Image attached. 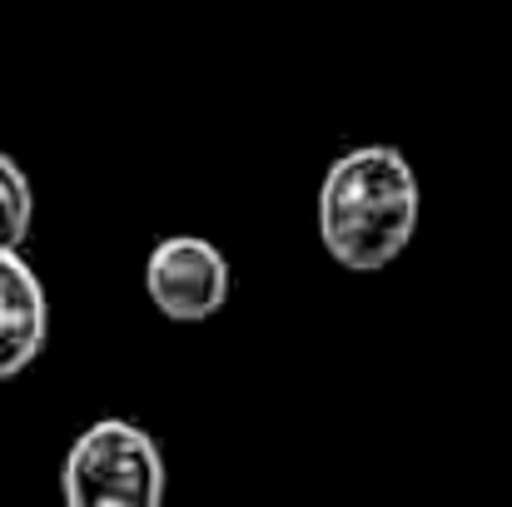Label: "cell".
I'll use <instances>...</instances> for the list:
<instances>
[{
	"label": "cell",
	"mask_w": 512,
	"mask_h": 507,
	"mask_svg": "<svg viewBox=\"0 0 512 507\" xmlns=\"http://www.w3.org/2000/svg\"><path fill=\"white\" fill-rule=\"evenodd\" d=\"M423 189L418 169L398 145H353L324 169L319 184V239L348 274H383L418 234Z\"/></svg>",
	"instance_id": "1"
},
{
	"label": "cell",
	"mask_w": 512,
	"mask_h": 507,
	"mask_svg": "<svg viewBox=\"0 0 512 507\" xmlns=\"http://www.w3.org/2000/svg\"><path fill=\"white\" fill-rule=\"evenodd\" d=\"M165 488V453L130 418L85 423L60 463V493L70 507H160Z\"/></svg>",
	"instance_id": "2"
},
{
	"label": "cell",
	"mask_w": 512,
	"mask_h": 507,
	"mask_svg": "<svg viewBox=\"0 0 512 507\" xmlns=\"http://www.w3.org/2000/svg\"><path fill=\"white\" fill-rule=\"evenodd\" d=\"M145 294L170 324H204L229 304V259L204 234H170L145 259Z\"/></svg>",
	"instance_id": "3"
},
{
	"label": "cell",
	"mask_w": 512,
	"mask_h": 507,
	"mask_svg": "<svg viewBox=\"0 0 512 507\" xmlns=\"http://www.w3.org/2000/svg\"><path fill=\"white\" fill-rule=\"evenodd\" d=\"M50 343V299L20 249H0V378L25 373Z\"/></svg>",
	"instance_id": "4"
},
{
	"label": "cell",
	"mask_w": 512,
	"mask_h": 507,
	"mask_svg": "<svg viewBox=\"0 0 512 507\" xmlns=\"http://www.w3.org/2000/svg\"><path fill=\"white\" fill-rule=\"evenodd\" d=\"M35 224V189L30 174L0 150V249H20Z\"/></svg>",
	"instance_id": "5"
}]
</instances>
